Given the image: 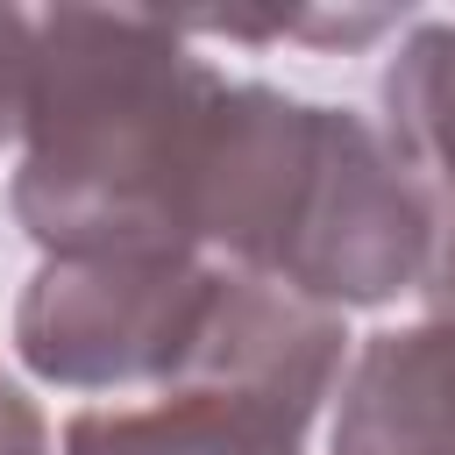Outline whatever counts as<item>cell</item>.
I'll list each match as a JSON object with an SVG mask.
<instances>
[{"instance_id":"6da1fadb","label":"cell","mask_w":455,"mask_h":455,"mask_svg":"<svg viewBox=\"0 0 455 455\" xmlns=\"http://www.w3.org/2000/svg\"><path fill=\"white\" fill-rule=\"evenodd\" d=\"M228 71L171 14H36V100L14 164V220L43 256L199 249V171ZM206 256V249H199Z\"/></svg>"},{"instance_id":"7a4b0ae2","label":"cell","mask_w":455,"mask_h":455,"mask_svg":"<svg viewBox=\"0 0 455 455\" xmlns=\"http://www.w3.org/2000/svg\"><path fill=\"white\" fill-rule=\"evenodd\" d=\"M228 263L199 249L43 256L14 299V355L64 391H171Z\"/></svg>"},{"instance_id":"3957f363","label":"cell","mask_w":455,"mask_h":455,"mask_svg":"<svg viewBox=\"0 0 455 455\" xmlns=\"http://www.w3.org/2000/svg\"><path fill=\"white\" fill-rule=\"evenodd\" d=\"M341 377H348V320L291 284H270V277L228 263L213 320L171 391L228 398L242 412H263V419L306 434L320 419V405L341 391Z\"/></svg>"},{"instance_id":"277c9868","label":"cell","mask_w":455,"mask_h":455,"mask_svg":"<svg viewBox=\"0 0 455 455\" xmlns=\"http://www.w3.org/2000/svg\"><path fill=\"white\" fill-rule=\"evenodd\" d=\"M327 441L334 455H455V291L355 348Z\"/></svg>"},{"instance_id":"5b68a950","label":"cell","mask_w":455,"mask_h":455,"mask_svg":"<svg viewBox=\"0 0 455 455\" xmlns=\"http://www.w3.org/2000/svg\"><path fill=\"white\" fill-rule=\"evenodd\" d=\"M384 142L405 164L427 228H434V263H427V299L455 291V21H412V36L384 64Z\"/></svg>"},{"instance_id":"8992f818","label":"cell","mask_w":455,"mask_h":455,"mask_svg":"<svg viewBox=\"0 0 455 455\" xmlns=\"http://www.w3.org/2000/svg\"><path fill=\"white\" fill-rule=\"evenodd\" d=\"M64 455H306V434L199 391H156L149 405H92L64 427Z\"/></svg>"},{"instance_id":"52a82bcc","label":"cell","mask_w":455,"mask_h":455,"mask_svg":"<svg viewBox=\"0 0 455 455\" xmlns=\"http://www.w3.org/2000/svg\"><path fill=\"white\" fill-rule=\"evenodd\" d=\"M36 100V14L0 7V149L21 142Z\"/></svg>"},{"instance_id":"ba28073f","label":"cell","mask_w":455,"mask_h":455,"mask_svg":"<svg viewBox=\"0 0 455 455\" xmlns=\"http://www.w3.org/2000/svg\"><path fill=\"white\" fill-rule=\"evenodd\" d=\"M0 455H50V427L7 370H0Z\"/></svg>"}]
</instances>
